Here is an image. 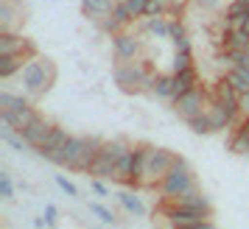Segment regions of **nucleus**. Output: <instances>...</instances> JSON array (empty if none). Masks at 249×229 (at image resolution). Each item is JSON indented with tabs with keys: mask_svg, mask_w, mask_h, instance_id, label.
Segmentation results:
<instances>
[{
	"mask_svg": "<svg viewBox=\"0 0 249 229\" xmlns=\"http://www.w3.org/2000/svg\"><path fill=\"white\" fill-rule=\"evenodd\" d=\"M56 79V67L48 62V59H39V56H31L25 62V67L20 70V84H23V92L36 101L39 95H45L51 90V84Z\"/></svg>",
	"mask_w": 249,
	"mask_h": 229,
	"instance_id": "1",
	"label": "nucleus"
},
{
	"mask_svg": "<svg viewBox=\"0 0 249 229\" xmlns=\"http://www.w3.org/2000/svg\"><path fill=\"white\" fill-rule=\"evenodd\" d=\"M151 146H135V148L124 154L121 160L115 162V176L112 182L126 184V187H140V173H143V162L148 157Z\"/></svg>",
	"mask_w": 249,
	"mask_h": 229,
	"instance_id": "2",
	"label": "nucleus"
},
{
	"mask_svg": "<svg viewBox=\"0 0 249 229\" xmlns=\"http://www.w3.org/2000/svg\"><path fill=\"white\" fill-rule=\"evenodd\" d=\"M177 154L165 148H148V157L143 162V173H140V187H154L165 179V173L177 165Z\"/></svg>",
	"mask_w": 249,
	"mask_h": 229,
	"instance_id": "3",
	"label": "nucleus"
},
{
	"mask_svg": "<svg viewBox=\"0 0 249 229\" xmlns=\"http://www.w3.org/2000/svg\"><path fill=\"white\" fill-rule=\"evenodd\" d=\"M193 184H196V179H193L191 165L179 157V160H177V165H174V168L165 173V179L160 182V196H162V201L168 204V201H174V198H177V196H182L185 190H191Z\"/></svg>",
	"mask_w": 249,
	"mask_h": 229,
	"instance_id": "4",
	"label": "nucleus"
},
{
	"mask_svg": "<svg viewBox=\"0 0 249 229\" xmlns=\"http://www.w3.org/2000/svg\"><path fill=\"white\" fill-rule=\"evenodd\" d=\"M207 103H210L207 92L199 90V87H193V90L182 92L179 98H174V112L179 114L185 123H188L191 117H196V114H202L204 109H207Z\"/></svg>",
	"mask_w": 249,
	"mask_h": 229,
	"instance_id": "5",
	"label": "nucleus"
},
{
	"mask_svg": "<svg viewBox=\"0 0 249 229\" xmlns=\"http://www.w3.org/2000/svg\"><path fill=\"white\" fill-rule=\"evenodd\" d=\"M146 70L140 67L137 62H121L118 67H115V84L121 87L124 92H143L146 87Z\"/></svg>",
	"mask_w": 249,
	"mask_h": 229,
	"instance_id": "6",
	"label": "nucleus"
},
{
	"mask_svg": "<svg viewBox=\"0 0 249 229\" xmlns=\"http://www.w3.org/2000/svg\"><path fill=\"white\" fill-rule=\"evenodd\" d=\"M162 215H165V221H168L171 229H182V227H191V224L204 221L207 213H202V210H191V207H179V204H168Z\"/></svg>",
	"mask_w": 249,
	"mask_h": 229,
	"instance_id": "7",
	"label": "nucleus"
},
{
	"mask_svg": "<svg viewBox=\"0 0 249 229\" xmlns=\"http://www.w3.org/2000/svg\"><path fill=\"white\" fill-rule=\"evenodd\" d=\"M84 143H87V137H68L65 146L59 148V154H56L53 162L62 165V168H70V171H79L81 154H84Z\"/></svg>",
	"mask_w": 249,
	"mask_h": 229,
	"instance_id": "8",
	"label": "nucleus"
},
{
	"mask_svg": "<svg viewBox=\"0 0 249 229\" xmlns=\"http://www.w3.org/2000/svg\"><path fill=\"white\" fill-rule=\"evenodd\" d=\"M51 129H53V123H51L48 117H42V114H36L34 120H31V123L23 129V131H20V137H23L25 143L31 146V148H39V146H42V143L48 140Z\"/></svg>",
	"mask_w": 249,
	"mask_h": 229,
	"instance_id": "9",
	"label": "nucleus"
},
{
	"mask_svg": "<svg viewBox=\"0 0 249 229\" xmlns=\"http://www.w3.org/2000/svg\"><path fill=\"white\" fill-rule=\"evenodd\" d=\"M112 48H115V56L121 59V62H132V59H137L140 56V50H143L140 39L132 36V34H126V31L112 34Z\"/></svg>",
	"mask_w": 249,
	"mask_h": 229,
	"instance_id": "10",
	"label": "nucleus"
},
{
	"mask_svg": "<svg viewBox=\"0 0 249 229\" xmlns=\"http://www.w3.org/2000/svg\"><path fill=\"white\" fill-rule=\"evenodd\" d=\"M36 117V109L28 103L23 109H0V120H3V126H12L14 131H23L31 120Z\"/></svg>",
	"mask_w": 249,
	"mask_h": 229,
	"instance_id": "11",
	"label": "nucleus"
},
{
	"mask_svg": "<svg viewBox=\"0 0 249 229\" xmlns=\"http://www.w3.org/2000/svg\"><path fill=\"white\" fill-rule=\"evenodd\" d=\"M20 50L36 56V45L34 42L23 39V36L14 34V31H0V53H20Z\"/></svg>",
	"mask_w": 249,
	"mask_h": 229,
	"instance_id": "12",
	"label": "nucleus"
},
{
	"mask_svg": "<svg viewBox=\"0 0 249 229\" xmlns=\"http://www.w3.org/2000/svg\"><path fill=\"white\" fill-rule=\"evenodd\" d=\"M68 137H70V134L62 126H53V129H51V134H48V140L36 148V154H39V157H45L48 162H53V160H56V154H59V148L65 146V140H68Z\"/></svg>",
	"mask_w": 249,
	"mask_h": 229,
	"instance_id": "13",
	"label": "nucleus"
},
{
	"mask_svg": "<svg viewBox=\"0 0 249 229\" xmlns=\"http://www.w3.org/2000/svg\"><path fill=\"white\" fill-rule=\"evenodd\" d=\"M168 204H179V207H191V210H202V213H207V215H210V210H213V207H210V198H207V196H204L202 190L196 187V184H193L191 190H185L182 196H177L174 201H168Z\"/></svg>",
	"mask_w": 249,
	"mask_h": 229,
	"instance_id": "14",
	"label": "nucleus"
},
{
	"mask_svg": "<svg viewBox=\"0 0 249 229\" xmlns=\"http://www.w3.org/2000/svg\"><path fill=\"white\" fill-rule=\"evenodd\" d=\"M31 59V53H0V79H12V76H20V70L25 67V62Z\"/></svg>",
	"mask_w": 249,
	"mask_h": 229,
	"instance_id": "15",
	"label": "nucleus"
},
{
	"mask_svg": "<svg viewBox=\"0 0 249 229\" xmlns=\"http://www.w3.org/2000/svg\"><path fill=\"white\" fill-rule=\"evenodd\" d=\"M115 6H118V0H81V12H84V17L92 20V23H98L101 17L112 14Z\"/></svg>",
	"mask_w": 249,
	"mask_h": 229,
	"instance_id": "16",
	"label": "nucleus"
},
{
	"mask_svg": "<svg viewBox=\"0 0 249 229\" xmlns=\"http://www.w3.org/2000/svg\"><path fill=\"white\" fill-rule=\"evenodd\" d=\"M90 173L95 176V179H112V176H115V160L104 151V146H101V151H98V157L92 160Z\"/></svg>",
	"mask_w": 249,
	"mask_h": 229,
	"instance_id": "17",
	"label": "nucleus"
},
{
	"mask_svg": "<svg viewBox=\"0 0 249 229\" xmlns=\"http://www.w3.org/2000/svg\"><path fill=\"white\" fill-rule=\"evenodd\" d=\"M143 31H148L151 36H157V39H171V20H165L162 14L157 17H143Z\"/></svg>",
	"mask_w": 249,
	"mask_h": 229,
	"instance_id": "18",
	"label": "nucleus"
},
{
	"mask_svg": "<svg viewBox=\"0 0 249 229\" xmlns=\"http://www.w3.org/2000/svg\"><path fill=\"white\" fill-rule=\"evenodd\" d=\"M193 87H199V73H196V67L174 73V98H179L182 92L193 90Z\"/></svg>",
	"mask_w": 249,
	"mask_h": 229,
	"instance_id": "19",
	"label": "nucleus"
},
{
	"mask_svg": "<svg viewBox=\"0 0 249 229\" xmlns=\"http://www.w3.org/2000/svg\"><path fill=\"white\" fill-rule=\"evenodd\" d=\"M230 151H232V154H249V117H244V120L238 123L235 134L230 140Z\"/></svg>",
	"mask_w": 249,
	"mask_h": 229,
	"instance_id": "20",
	"label": "nucleus"
},
{
	"mask_svg": "<svg viewBox=\"0 0 249 229\" xmlns=\"http://www.w3.org/2000/svg\"><path fill=\"white\" fill-rule=\"evenodd\" d=\"M224 48L227 50H249V31H244V28H230L224 34Z\"/></svg>",
	"mask_w": 249,
	"mask_h": 229,
	"instance_id": "21",
	"label": "nucleus"
},
{
	"mask_svg": "<svg viewBox=\"0 0 249 229\" xmlns=\"http://www.w3.org/2000/svg\"><path fill=\"white\" fill-rule=\"evenodd\" d=\"M151 92H154L157 98H171V101H174V73H171V76H162V73H157Z\"/></svg>",
	"mask_w": 249,
	"mask_h": 229,
	"instance_id": "22",
	"label": "nucleus"
},
{
	"mask_svg": "<svg viewBox=\"0 0 249 229\" xmlns=\"http://www.w3.org/2000/svg\"><path fill=\"white\" fill-rule=\"evenodd\" d=\"M227 81H230L241 95L249 92V67H232L230 73H227Z\"/></svg>",
	"mask_w": 249,
	"mask_h": 229,
	"instance_id": "23",
	"label": "nucleus"
},
{
	"mask_svg": "<svg viewBox=\"0 0 249 229\" xmlns=\"http://www.w3.org/2000/svg\"><path fill=\"white\" fill-rule=\"evenodd\" d=\"M188 126H191V131H196V134H213V120H210V114H207V109H204L202 114H196V117H191L188 120Z\"/></svg>",
	"mask_w": 249,
	"mask_h": 229,
	"instance_id": "24",
	"label": "nucleus"
},
{
	"mask_svg": "<svg viewBox=\"0 0 249 229\" xmlns=\"http://www.w3.org/2000/svg\"><path fill=\"white\" fill-rule=\"evenodd\" d=\"M104 151H107V154L118 162L124 154H129V151H132V146H129L126 140H104Z\"/></svg>",
	"mask_w": 249,
	"mask_h": 229,
	"instance_id": "25",
	"label": "nucleus"
},
{
	"mask_svg": "<svg viewBox=\"0 0 249 229\" xmlns=\"http://www.w3.org/2000/svg\"><path fill=\"white\" fill-rule=\"evenodd\" d=\"M121 198V204H124V210H129V213H135V215H143L146 213V207H143V201L137 198L135 193H129V190H124V193L118 196Z\"/></svg>",
	"mask_w": 249,
	"mask_h": 229,
	"instance_id": "26",
	"label": "nucleus"
},
{
	"mask_svg": "<svg viewBox=\"0 0 249 229\" xmlns=\"http://www.w3.org/2000/svg\"><path fill=\"white\" fill-rule=\"evenodd\" d=\"M14 0H3L0 3V31H12V20H14Z\"/></svg>",
	"mask_w": 249,
	"mask_h": 229,
	"instance_id": "27",
	"label": "nucleus"
},
{
	"mask_svg": "<svg viewBox=\"0 0 249 229\" xmlns=\"http://www.w3.org/2000/svg\"><path fill=\"white\" fill-rule=\"evenodd\" d=\"M23 106H28V98H23V95H12V92H0V109H23Z\"/></svg>",
	"mask_w": 249,
	"mask_h": 229,
	"instance_id": "28",
	"label": "nucleus"
},
{
	"mask_svg": "<svg viewBox=\"0 0 249 229\" xmlns=\"http://www.w3.org/2000/svg\"><path fill=\"white\" fill-rule=\"evenodd\" d=\"M193 67V53H185V50H177L174 56V65H171V73H182V70Z\"/></svg>",
	"mask_w": 249,
	"mask_h": 229,
	"instance_id": "29",
	"label": "nucleus"
},
{
	"mask_svg": "<svg viewBox=\"0 0 249 229\" xmlns=\"http://www.w3.org/2000/svg\"><path fill=\"white\" fill-rule=\"evenodd\" d=\"M112 17L118 20V23L124 25H129V23H135V17H132V12H129V6H126L124 0H118V6H115V12H112Z\"/></svg>",
	"mask_w": 249,
	"mask_h": 229,
	"instance_id": "30",
	"label": "nucleus"
},
{
	"mask_svg": "<svg viewBox=\"0 0 249 229\" xmlns=\"http://www.w3.org/2000/svg\"><path fill=\"white\" fill-rule=\"evenodd\" d=\"M0 134H3V140H6V143H9L14 151H25V146H28L23 137H17V134H14V129H12V126H6L3 131H0Z\"/></svg>",
	"mask_w": 249,
	"mask_h": 229,
	"instance_id": "31",
	"label": "nucleus"
},
{
	"mask_svg": "<svg viewBox=\"0 0 249 229\" xmlns=\"http://www.w3.org/2000/svg\"><path fill=\"white\" fill-rule=\"evenodd\" d=\"M98 28H101L104 34H121V31H124V25L118 23V20H115L112 14L101 17V20H98Z\"/></svg>",
	"mask_w": 249,
	"mask_h": 229,
	"instance_id": "32",
	"label": "nucleus"
},
{
	"mask_svg": "<svg viewBox=\"0 0 249 229\" xmlns=\"http://www.w3.org/2000/svg\"><path fill=\"white\" fill-rule=\"evenodd\" d=\"M0 196L3 198H14V184L9 173H0Z\"/></svg>",
	"mask_w": 249,
	"mask_h": 229,
	"instance_id": "33",
	"label": "nucleus"
},
{
	"mask_svg": "<svg viewBox=\"0 0 249 229\" xmlns=\"http://www.w3.org/2000/svg\"><path fill=\"white\" fill-rule=\"evenodd\" d=\"M90 210H92V213H95L98 218H101L104 224H112V221H115V215H112V213H109V210H107L104 204H90Z\"/></svg>",
	"mask_w": 249,
	"mask_h": 229,
	"instance_id": "34",
	"label": "nucleus"
},
{
	"mask_svg": "<svg viewBox=\"0 0 249 229\" xmlns=\"http://www.w3.org/2000/svg\"><path fill=\"white\" fill-rule=\"evenodd\" d=\"M56 184H59V187H62V190H65L68 196H79V190H76V184H73V182H68V179H65L62 173H56Z\"/></svg>",
	"mask_w": 249,
	"mask_h": 229,
	"instance_id": "35",
	"label": "nucleus"
},
{
	"mask_svg": "<svg viewBox=\"0 0 249 229\" xmlns=\"http://www.w3.org/2000/svg\"><path fill=\"white\" fill-rule=\"evenodd\" d=\"M185 36V28H182L179 20H171V42H177V39H182Z\"/></svg>",
	"mask_w": 249,
	"mask_h": 229,
	"instance_id": "36",
	"label": "nucleus"
},
{
	"mask_svg": "<svg viewBox=\"0 0 249 229\" xmlns=\"http://www.w3.org/2000/svg\"><path fill=\"white\" fill-rule=\"evenodd\" d=\"M199 9H204V12H215L218 6H221V0H193Z\"/></svg>",
	"mask_w": 249,
	"mask_h": 229,
	"instance_id": "37",
	"label": "nucleus"
},
{
	"mask_svg": "<svg viewBox=\"0 0 249 229\" xmlns=\"http://www.w3.org/2000/svg\"><path fill=\"white\" fill-rule=\"evenodd\" d=\"M45 224H48V227H53V224H56V207H53V204L45 207Z\"/></svg>",
	"mask_w": 249,
	"mask_h": 229,
	"instance_id": "38",
	"label": "nucleus"
},
{
	"mask_svg": "<svg viewBox=\"0 0 249 229\" xmlns=\"http://www.w3.org/2000/svg\"><path fill=\"white\" fill-rule=\"evenodd\" d=\"M92 190L98 196H109V190H107V184H104L101 179H92Z\"/></svg>",
	"mask_w": 249,
	"mask_h": 229,
	"instance_id": "39",
	"label": "nucleus"
},
{
	"mask_svg": "<svg viewBox=\"0 0 249 229\" xmlns=\"http://www.w3.org/2000/svg\"><path fill=\"white\" fill-rule=\"evenodd\" d=\"M174 45H177V50H185V53H191V39H188V36H182V39H177Z\"/></svg>",
	"mask_w": 249,
	"mask_h": 229,
	"instance_id": "40",
	"label": "nucleus"
},
{
	"mask_svg": "<svg viewBox=\"0 0 249 229\" xmlns=\"http://www.w3.org/2000/svg\"><path fill=\"white\" fill-rule=\"evenodd\" d=\"M182 229H215V227H213V221L204 218V221H199V224H191V227H182Z\"/></svg>",
	"mask_w": 249,
	"mask_h": 229,
	"instance_id": "41",
	"label": "nucleus"
},
{
	"mask_svg": "<svg viewBox=\"0 0 249 229\" xmlns=\"http://www.w3.org/2000/svg\"><path fill=\"white\" fill-rule=\"evenodd\" d=\"M241 112H244V117H249V92L241 95Z\"/></svg>",
	"mask_w": 249,
	"mask_h": 229,
	"instance_id": "42",
	"label": "nucleus"
},
{
	"mask_svg": "<svg viewBox=\"0 0 249 229\" xmlns=\"http://www.w3.org/2000/svg\"><path fill=\"white\" fill-rule=\"evenodd\" d=\"M241 3H247V6H249V0H241Z\"/></svg>",
	"mask_w": 249,
	"mask_h": 229,
	"instance_id": "43",
	"label": "nucleus"
}]
</instances>
